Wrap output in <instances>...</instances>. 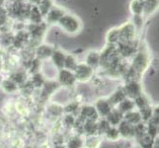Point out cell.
Wrapping results in <instances>:
<instances>
[{"mask_svg": "<svg viewBox=\"0 0 159 148\" xmlns=\"http://www.w3.org/2000/svg\"><path fill=\"white\" fill-rule=\"evenodd\" d=\"M150 64V57L147 52L140 49L135 54H134L133 59V69L138 74H143Z\"/></svg>", "mask_w": 159, "mask_h": 148, "instance_id": "obj_1", "label": "cell"}, {"mask_svg": "<svg viewBox=\"0 0 159 148\" xmlns=\"http://www.w3.org/2000/svg\"><path fill=\"white\" fill-rule=\"evenodd\" d=\"M76 81L79 83H87L93 79L95 74V69L89 66L86 62H79L76 68L73 70Z\"/></svg>", "mask_w": 159, "mask_h": 148, "instance_id": "obj_2", "label": "cell"}, {"mask_svg": "<svg viewBox=\"0 0 159 148\" xmlns=\"http://www.w3.org/2000/svg\"><path fill=\"white\" fill-rule=\"evenodd\" d=\"M58 24L67 34L73 35L80 31V21L71 15H63L59 19Z\"/></svg>", "mask_w": 159, "mask_h": 148, "instance_id": "obj_3", "label": "cell"}, {"mask_svg": "<svg viewBox=\"0 0 159 148\" xmlns=\"http://www.w3.org/2000/svg\"><path fill=\"white\" fill-rule=\"evenodd\" d=\"M77 117L82 122H98L100 119L99 114H98L94 105H90V104H86V105L80 106L79 111L77 114Z\"/></svg>", "mask_w": 159, "mask_h": 148, "instance_id": "obj_4", "label": "cell"}, {"mask_svg": "<svg viewBox=\"0 0 159 148\" xmlns=\"http://www.w3.org/2000/svg\"><path fill=\"white\" fill-rule=\"evenodd\" d=\"M57 81L59 85L64 86V87H72L76 84V82H77L73 71H70L64 68L58 70Z\"/></svg>", "mask_w": 159, "mask_h": 148, "instance_id": "obj_5", "label": "cell"}, {"mask_svg": "<svg viewBox=\"0 0 159 148\" xmlns=\"http://www.w3.org/2000/svg\"><path fill=\"white\" fill-rule=\"evenodd\" d=\"M94 107L99 114L100 119H106L108 114L113 111L114 107L111 105L107 98H99L94 103Z\"/></svg>", "mask_w": 159, "mask_h": 148, "instance_id": "obj_6", "label": "cell"}, {"mask_svg": "<svg viewBox=\"0 0 159 148\" xmlns=\"http://www.w3.org/2000/svg\"><path fill=\"white\" fill-rule=\"evenodd\" d=\"M123 90L125 92V96L128 98L133 99V100H134L136 97H139L142 94L141 85L136 80H131L128 82V83L125 85Z\"/></svg>", "mask_w": 159, "mask_h": 148, "instance_id": "obj_7", "label": "cell"}, {"mask_svg": "<svg viewBox=\"0 0 159 148\" xmlns=\"http://www.w3.org/2000/svg\"><path fill=\"white\" fill-rule=\"evenodd\" d=\"M118 130L120 132V138H127L130 139L135 136V131H134V127L131 125L130 123H127L125 120H122L118 125Z\"/></svg>", "mask_w": 159, "mask_h": 148, "instance_id": "obj_8", "label": "cell"}, {"mask_svg": "<svg viewBox=\"0 0 159 148\" xmlns=\"http://www.w3.org/2000/svg\"><path fill=\"white\" fill-rule=\"evenodd\" d=\"M103 137L100 134H92L84 136V148H100Z\"/></svg>", "mask_w": 159, "mask_h": 148, "instance_id": "obj_9", "label": "cell"}, {"mask_svg": "<svg viewBox=\"0 0 159 148\" xmlns=\"http://www.w3.org/2000/svg\"><path fill=\"white\" fill-rule=\"evenodd\" d=\"M66 148H84V136L81 134H72L67 138L66 143H65Z\"/></svg>", "mask_w": 159, "mask_h": 148, "instance_id": "obj_10", "label": "cell"}, {"mask_svg": "<svg viewBox=\"0 0 159 148\" xmlns=\"http://www.w3.org/2000/svg\"><path fill=\"white\" fill-rule=\"evenodd\" d=\"M114 109H117L118 111L120 113H122L123 116H124L125 114H127V113L133 111V110L135 109L134 100H133V99H130V98L125 97L124 100L120 102V104H118V105L115 107Z\"/></svg>", "mask_w": 159, "mask_h": 148, "instance_id": "obj_11", "label": "cell"}, {"mask_svg": "<svg viewBox=\"0 0 159 148\" xmlns=\"http://www.w3.org/2000/svg\"><path fill=\"white\" fill-rule=\"evenodd\" d=\"M87 64L91 66L93 69H97L101 64V57H100V52L96 51H91L86 54L85 61Z\"/></svg>", "mask_w": 159, "mask_h": 148, "instance_id": "obj_12", "label": "cell"}, {"mask_svg": "<svg viewBox=\"0 0 159 148\" xmlns=\"http://www.w3.org/2000/svg\"><path fill=\"white\" fill-rule=\"evenodd\" d=\"M123 119L125 120L127 123H130L131 125H134V127L141 123L142 122V118H141L139 111H135V110H133V111L125 114L123 116Z\"/></svg>", "mask_w": 159, "mask_h": 148, "instance_id": "obj_13", "label": "cell"}, {"mask_svg": "<svg viewBox=\"0 0 159 148\" xmlns=\"http://www.w3.org/2000/svg\"><path fill=\"white\" fill-rule=\"evenodd\" d=\"M65 56H66V54H65L64 52H62L61 51H53L52 56H51V59H52V62L53 64V66L56 67L57 70L63 69Z\"/></svg>", "mask_w": 159, "mask_h": 148, "instance_id": "obj_14", "label": "cell"}, {"mask_svg": "<svg viewBox=\"0 0 159 148\" xmlns=\"http://www.w3.org/2000/svg\"><path fill=\"white\" fill-rule=\"evenodd\" d=\"M159 8V0H143V16L155 13Z\"/></svg>", "mask_w": 159, "mask_h": 148, "instance_id": "obj_15", "label": "cell"}, {"mask_svg": "<svg viewBox=\"0 0 159 148\" xmlns=\"http://www.w3.org/2000/svg\"><path fill=\"white\" fill-rule=\"evenodd\" d=\"M0 87L2 90L6 93V94H14L15 92H17L19 89V85L14 82L12 79H3Z\"/></svg>", "mask_w": 159, "mask_h": 148, "instance_id": "obj_16", "label": "cell"}, {"mask_svg": "<svg viewBox=\"0 0 159 148\" xmlns=\"http://www.w3.org/2000/svg\"><path fill=\"white\" fill-rule=\"evenodd\" d=\"M106 119L111 127H118L123 120V114L120 113L117 109H113V111L108 114Z\"/></svg>", "mask_w": 159, "mask_h": 148, "instance_id": "obj_17", "label": "cell"}, {"mask_svg": "<svg viewBox=\"0 0 159 148\" xmlns=\"http://www.w3.org/2000/svg\"><path fill=\"white\" fill-rule=\"evenodd\" d=\"M129 10L134 16H143V0H131Z\"/></svg>", "mask_w": 159, "mask_h": 148, "instance_id": "obj_18", "label": "cell"}, {"mask_svg": "<svg viewBox=\"0 0 159 148\" xmlns=\"http://www.w3.org/2000/svg\"><path fill=\"white\" fill-rule=\"evenodd\" d=\"M82 128L85 135H92V134H99L98 133V122H83L82 123Z\"/></svg>", "mask_w": 159, "mask_h": 148, "instance_id": "obj_19", "label": "cell"}, {"mask_svg": "<svg viewBox=\"0 0 159 148\" xmlns=\"http://www.w3.org/2000/svg\"><path fill=\"white\" fill-rule=\"evenodd\" d=\"M125 97L127 96H125L124 90L118 89V90L115 91L111 96H110V98H108V100L110 103H111V105L115 108L118 104H120V102H122Z\"/></svg>", "mask_w": 159, "mask_h": 148, "instance_id": "obj_20", "label": "cell"}, {"mask_svg": "<svg viewBox=\"0 0 159 148\" xmlns=\"http://www.w3.org/2000/svg\"><path fill=\"white\" fill-rule=\"evenodd\" d=\"M102 137L109 141H118L120 138V135L117 127H110L106 130V132L102 135Z\"/></svg>", "mask_w": 159, "mask_h": 148, "instance_id": "obj_21", "label": "cell"}, {"mask_svg": "<svg viewBox=\"0 0 159 148\" xmlns=\"http://www.w3.org/2000/svg\"><path fill=\"white\" fill-rule=\"evenodd\" d=\"M78 63L79 62L77 61V59L75 58V56H73V54H66V56H65V60H64L63 68L70 70V71H73L76 68V66H77Z\"/></svg>", "mask_w": 159, "mask_h": 148, "instance_id": "obj_22", "label": "cell"}, {"mask_svg": "<svg viewBox=\"0 0 159 148\" xmlns=\"http://www.w3.org/2000/svg\"><path fill=\"white\" fill-rule=\"evenodd\" d=\"M14 109L19 114L22 116H26L29 113V108L27 107V105L24 102H16L14 104Z\"/></svg>", "mask_w": 159, "mask_h": 148, "instance_id": "obj_23", "label": "cell"}, {"mask_svg": "<svg viewBox=\"0 0 159 148\" xmlns=\"http://www.w3.org/2000/svg\"><path fill=\"white\" fill-rule=\"evenodd\" d=\"M151 119L159 120V105H156L152 109V118Z\"/></svg>", "mask_w": 159, "mask_h": 148, "instance_id": "obj_24", "label": "cell"}, {"mask_svg": "<svg viewBox=\"0 0 159 148\" xmlns=\"http://www.w3.org/2000/svg\"><path fill=\"white\" fill-rule=\"evenodd\" d=\"M2 81H3V78H2V76H1V74H0V85H1V83H2Z\"/></svg>", "mask_w": 159, "mask_h": 148, "instance_id": "obj_25", "label": "cell"}]
</instances>
